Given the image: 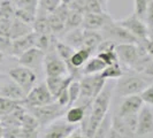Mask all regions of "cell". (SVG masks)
<instances>
[{
  "label": "cell",
  "instance_id": "obj_1",
  "mask_svg": "<svg viewBox=\"0 0 153 138\" xmlns=\"http://www.w3.org/2000/svg\"><path fill=\"white\" fill-rule=\"evenodd\" d=\"M106 85V79L102 78L99 74H92V75H84L79 79V86H81V93L79 98L83 104V106L88 107L91 106L93 99L99 94V92L104 89Z\"/></svg>",
  "mask_w": 153,
  "mask_h": 138
},
{
  "label": "cell",
  "instance_id": "obj_2",
  "mask_svg": "<svg viewBox=\"0 0 153 138\" xmlns=\"http://www.w3.org/2000/svg\"><path fill=\"white\" fill-rule=\"evenodd\" d=\"M150 85L149 79H145L139 75H123L117 79L115 85L116 93L120 97H128L132 94H139L144 89Z\"/></svg>",
  "mask_w": 153,
  "mask_h": 138
},
{
  "label": "cell",
  "instance_id": "obj_3",
  "mask_svg": "<svg viewBox=\"0 0 153 138\" xmlns=\"http://www.w3.org/2000/svg\"><path fill=\"white\" fill-rule=\"evenodd\" d=\"M30 113L37 120L40 125H45L50 124L51 122L55 121L56 119L61 117L65 114L66 107H62L61 105H59L55 100L52 101L51 104L43 105V106H37V107H28Z\"/></svg>",
  "mask_w": 153,
  "mask_h": 138
},
{
  "label": "cell",
  "instance_id": "obj_4",
  "mask_svg": "<svg viewBox=\"0 0 153 138\" xmlns=\"http://www.w3.org/2000/svg\"><path fill=\"white\" fill-rule=\"evenodd\" d=\"M54 101L53 96L48 90L46 83H40L38 85H35L30 91L27 93L25 99L23 100L24 107H37L47 105Z\"/></svg>",
  "mask_w": 153,
  "mask_h": 138
},
{
  "label": "cell",
  "instance_id": "obj_5",
  "mask_svg": "<svg viewBox=\"0 0 153 138\" xmlns=\"http://www.w3.org/2000/svg\"><path fill=\"white\" fill-rule=\"evenodd\" d=\"M115 51L119 61L123 62L129 68L134 69L142 53L144 52V47L142 44H116Z\"/></svg>",
  "mask_w": 153,
  "mask_h": 138
},
{
  "label": "cell",
  "instance_id": "obj_6",
  "mask_svg": "<svg viewBox=\"0 0 153 138\" xmlns=\"http://www.w3.org/2000/svg\"><path fill=\"white\" fill-rule=\"evenodd\" d=\"M8 75H9V78H12L14 82H16L22 88L25 93H28L35 86L36 81H37L36 73L31 68L24 67V66L12 68L8 71Z\"/></svg>",
  "mask_w": 153,
  "mask_h": 138
},
{
  "label": "cell",
  "instance_id": "obj_7",
  "mask_svg": "<svg viewBox=\"0 0 153 138\" xmlns=\"http://www.w3.org/2000/svg\"><path fill=\"white\" fill-rule=\"evenodd\" d=\"M115 22L123 28H126L129 32H131L138 40H143L149 37V28L146 23H144L143 20H140L135 14L128 16L126 19H122V20L115 21Z\"/></svg>",
  "mask_w": 153,
  "mask_h": 138
},
{
  "label": "cell",
  "instance_id": "obj_8",
  "mask_svg": "<svg viewBox=\"0 0 153 138\" xmlns=\"http://www.w3.org/2000/svg\"><path fill=\"white\" fill-rule=\"evenodd\" d=\"M104 29H106L111 40H113L115 44L116 42L117 44H138L139 42L131 32H129L126 28L121 27L113 20L107 23V25Z\"/></svg>",
  "mask_w": 153,
  "mask_h": 138
},
{
  "label": "cell",
  "instance_id": "obj_9",
  "mask_svg": "<svg viewBox=\"0 0 153 138\" xmlns=\"http://www.w3.org/2000/svg\"><path fill=\"white\" fill-rule=\"evenodd\" d=\"M46 76H66L68 73L66 62L56 54V52H47L44 58Z\"/></svg>",
  "mask_w": 153,
  "mask_h": 138
},
{
  "label": "cell",
  "instance_id": "obj_10",
  "mask_svg": "<svg viewBox=\"0 0 153 138\" xmlns=\"http://www.w3.org/2000/svg\"><path fill=\"white\" fill-rule=\"evenodd\" d=\"M76 128H78L77 124L56 119L55 121L50 123L42 138H67Z\"/></svg>",
  "mask_w": 153,
  "mask_h": 138
},
{
  "label": "cell",
  "instance_id": "obj_11",
  "mask_svg": "<svg viewBox=\"0 0 153 138\" xmlns=\"http://www.w3.org/2000/svg\"><path fill=\"white\" fill-rule=\"evenodd\" d=\"M112 21V17L108 15L107 13H84L83 14V22L81 28L84 30H94L99 31L104 29L107 23Z\"/></svg>",
  "mask_w": 153,
  "mask_h": 138
},
{
  "label": "cell",
  "instance_id": "obj_12",
  "mask_svg": "<svg viewBox=\"0 0 153 138\" xmlns=\"http://www.w3.org/2000/svg\"><path fill=\"white\" fill-rule=\"evenodd\" d=\"M151 132H153V112L150 107L144 106L138 113L136 135L142 137L150 135Z\"/></svg>",
  "mask_w": 153,
  "mask_h": 138
},
{
  "label": "cell",
  "instance_id": "obj_13",
  "mask_svg": "<svg viewBox=\"0 0 153 138\" xmlns=\"http://www.w3.org/2000/svg\"><path fill=\"white\" fill-rule=\"evenodd\" d=\"M0 96L8 98V99L22 101L23 102V100L25 99L27 93L24 92V90L20 85L10 78L7 81L0 82Z\"/></svg>",
  "mask_w": 153,
  "mask_h": 138
},
{
  "label": "cell",
  "instance_id": "obj_14",
  "mask_svg": "<svg viewBox=\"0 0 153 138\" xmlns=\"http://www.w3.org/2000/svg\"><path fill=\"white\" fill-rule=\"evenodd\" d=\"M45 54V52H43L42 50H39L37 47H31L19 56V63L21 66L29 67L31 69L38 68L44 62Z\"/></svg>",
  "mask_w": 153,
  "mask_h": 138
},
{
  "label": "cell",
  "instance_id": "obj_15",
  "mask_svg": "<svg viewBox=\"0 0 153 138\" xmlns=\"http://www.w3.org/2000/svg\"><path fill=\"white\" fill-rule=\"evenodd\" d=\"M75 78L71 75L68 76H47L46 77V85L51 94L53 96L54 100L58 98V96L65 89H67L69 84L74 81Z\"/></svg>",
  "mask_w": 153,
  "mask_h": 138
},
{
  "label": "cell",
  "instance_id": "obj_16",
  "mask_svg": "<svg viewBox=\"0 0 153 138\" xmlns=\"http://www.w3.org/2000/svg\"><path fill=\"white\" fill-rule=\"evenodd\" d=\"M142 107H143V100L139 94L128 96V97H124V99L122 100V102L119 107L117 115L122 117V116H127V115L138 114Z\"/></svg>",
  "mask_w": 153,
  "mask_h": 138
},
{
  "label": "cell",
  "instance_id": "obj_17",
  "mask_svg": "<svg viewBox=\"0 0 153 138\" xmlns=\"http://www.w3.org/2000/svg\"><path fill=\"white\" fill-rule=\"evenodd\" d=\"M35 40H36V32L32 31L30 33L20 37V38L13 39L12 42V51L10 55L13 56H20L25 51H28L31 47H35Z\"/></svg>",
  "mask_w": 153,
  "mask_h": 138
},
{
  "label": "cell",
  "instance_id": "obj_18",
  "mask_svg": "<svg viewBox=\"0 0 153 138\" xmlns=\"http://www.w3.org/2000/svg\"><path fill=\"white\" fill-rule=\"evenodd\" d=\"M25 113H27L25 107L23 106V104H21L14 111H12L9 114L1 116L0 121L4 127H21L23 116Z\"/></svg>",
  "mask_w": 153,
  "mask_h": 138
},
{
  "label": "cell",
  "instance_id": "obj_19",
  "mask_svg": "<svg viewBox=\"0 0 153 138\" xmlns=\"http://www.w3.org/2000/svg\"><path fill=\"white\" fill-rule=\"evenodd\" d=\"M32 29L37 33H51L50 25H48V13L40 7L37 8V13H36L33 24H32Z\"/></svg>",
  "mask_w": 153,
  "mask_h": 138
},
{
  "label": "cell",
  "instance_id": "obj_20",
  "mask_svg": "<svg viewBox=\"0 0 153 138\" xmlns=\"http://www.w3.org/2000/svg\"><path fill=\"white\" fill-rule=\"evenodd\" d=\"M32 31H33V29H32L31 25L14 17L13 21H12V24H10V28H9V37L13 40V39L23 37V36L30 33Z\"/></svg>",
  "mask_w": 153,
  "mask_h": 138
},
{
  "label": "cell",
  "instance_id": "obj_21",
  "mask_svg": "<svg viewBox=\"0 0 153 138\" xmlns=\"http://www.w3.org/2000/svg\"><path fill=\"white\" fill-rule=\"evenodd\" d=\"M102 40H104V38H102L100 32L94 30H84L83 29V46L90 48L92 52L98 50V47H99Z\"/></svg>",
  "mask_w": 153,
  "mask_h": 138
},
{
  "label": "cell",
  "instance_id": "obj_22",
  "mask_svg": "<svg viewBox=\"0 0 153 138\" xmlns=\"http://www.w3.org/2000/svg\"><path fill=\"white\" fill-rule=\"evenodd\" d=\"M65 43H67L69 46H71L74 50H78L83 46V29L76 28L73 30L67 31Z\"/></svg>",
  "mask_w": 153,
  "mask_h": 138
},
{
  "label": "cell",
  "instance_id": "obj_23",
  "mask_svg": "<svg viewBox=\"0 0 153 138\" xmlns=\"http://www.w3.org/2000/svg\"><path fill=\"white\" fill-rule=\"evenodd\" d=\"M112 128L117 131L123 138H136V134L130 130L122 117H120L117 114L112 116Z\"/></svg>",
  "mask_w": 153,
  "mask_h": 138
},
{
  "label": "cell",
  "instance_id": "obj_24",
  "mask_svg": "<svg viewBox=\"0 0 153 138\" xmlns=\"http://www.w3.org/2000/svg\"><path fill=\"white\" fill-rule=\"evenodd\" d=\"M106 68V63L99 59L98 56L91 58L90 60H88L84 68L82 69V74L83 75H92V74H99L104 69Z\"/></svg>",
  "mask_w": 153,
  "mask_h": 138
},
{
  "label": "cell",
  "instance_id": "obj_25",
  "mask_svg": "<svg viewBox=\"0 0 153 138\" xmlns=\"http://www.w3.org/2000/svg\"><path fill=\"white\" fill-rule=\"evenodd\" d=\"M83 14L84 13H82V12L70 9L68 16H67V20L65 22V32L76 29V28H81L82 22H83Z\"/></svg>",
  "mask_w": 153,
  "mask_h": 138
},
{
  "label": "cell",
  "instance_id": "obj_26",
  "mask_svg": "<svg viewBox=\"0 0 153 138\" xmlns=\"http://www.w3.org/2000/svg\"><path fill=\"white\" fill-rule=\"evenodd\" d=\"M86 108L88 107H85L83 105H78L75 107L69 108L66 113V121L69 123H73V124L81 123L84 120Z\"/></svg>",
  "mask_w": 153,
  "mask_h": 138
},
{
  "label": "cell",
  "instance_id": "obj_27",
  "mask_svg": "<svg viewBox=\"0 0 153 138\" xmlns=\"http://www.w3.org/2000/svg\"><path fill=\"white\" fill-rule=\"evenodd\" d=\"M53 42V35L51 33H37L36 32V40H35V47L42 50L43 52H50V48Z\"/></svg>",
  "mask_w": 153,
  "mask_h": 138
},
{
  "label": "cell",
  "instance_id": "obj_28",
  "mask_svg": "<svg viewBox=\"0 0 153 138\" xmlns=\"http://www.w3.org/2000/svg\"><path fill=\"white\" fill-rule=\"evenodd\" d=\"M100 75L105 79H119L120 77L124 75V73H123L120 63H114L111 66H106V68L100 73Z\"/></svg>",
  "mask_w": 153,
  "mask_h": 138
},
{
  "label": "cell",
  "instance_id": "obj_29",
  "mask_svg": "<svg viewBox=\"0 0 153 138\" xmlns=\"http://www.w3.org/2000/svg\"><path fill=\"white\" fill-rule=\"evenodd\" d=\"M54 47H55V52L56 54L61 58L65 62H68L71 54L74 53V48L71 46H69L67 43L65 42H55L54 43Z\"/></svg>",
  "mask_w": 153,
  "mask_h": 138
},
{
  "label": "cell",
  "instance_id": "obj_30",
  "mask_svg": "<svg viewBox=\"0 0 153 138\" xmlns=\"http://www.w3.org/2000/svg\"><path fill=\"white\" fill-rule=\"evenodd\" d=\"M48 25L52 35H59L61 32H65V22L54 13L48 14Z\"/></svg>",
  "mask_w": 153,
  "mask_h": 138
},
{
  "label": "cell",
  "instance_id": "obj_31",
  "mask_svg": "<svg viewBox=\"0 0 153 138\" xmlns=\"http://www.w3.org/2000/svg\"><path fill=\"white\" fill-rule=\"evenodd\" d=\"M21 104H23L22 101H16V100L8 99V98L0 96V117L4 115L9 114L12 111H14Z\"/></svg>",
  "mask_w": 153,
  "mask_h": 138
},
{
  "label": "cell",
  "instance_id": "obj_32",
  "mask_svg": "<svg viewBox=\"0 0 153 138\" xmlns=\"http://www.w3.org/2000/svg\"><path fill=\"white\" fill-rule=\"evenodd\" d=\"M111 127H112V116L107 113L106 116L102 119V121L98 125L97 130L94 132L93 138H106L108 131L111 129Z\"/></svg>",
  "mask_w": 153,
  "mask_h": 138
},
{
  "label": "cell",
  "instance_id": "obj_33",
  "mask_svg": "<svg viewBox=\"0 0 153 138\" xmlns=\"http://www.w3.org/2000/svg\"><path fill=\"white\" fill-rule=\"evenodd\" d=\"M10 2L14 5L15 8L24 9V10L33 13V14L37 13V8H38L37 0H10Z\"/></svg>",
  "mask_w": 153,
  "mask_h": 138
},
{
  "label": "cell",
  "instance_id": "obj_34",
  "mask_svg": "<svg viewBox=\"0 0 153 138\" xmlns=\"http://www.w3.org/2000/svg\"><path fill=\"white\" fill-rule=\"evenodd\" d=\"M105 4L101 0H85L84 13H105Z\"/></svg>",
  "mask_w": 153,
  "mask_h": 138
},
{
  "label": "cell",
  "instance_id": "obj_35",
  "mask_svg": "<svg viewBox=\"0 0 153 138\" xmlns=\"http://www.w3.org/2000/svg\"><path fill=\"white\" fill-rule=\"evenodd\" d=\"M39 122L38 120L31 114V113H25L23 116L22 123H21V128L24 130H38L39 128Z\"/></svg>",
  "mask_w": 153,
  "mask_h": 138
},
{
  "label": "cell",
  "instance_id": "obj_36",
  "mask_svg": "<svg viewBox=\"0 0 153 138\" xmlns=\"http://www.w3.org/2000/svg\"><path fill=\"white\" fill-rule=\"evenodd\" d=\"M69 92V106H73L79 98V93H81V86H79V81L74 79L68 86Z\"/></svg>",
  "mask_w": 153,
  "mask_h": 138
},
{
  "label": "cell",
  "instance_id": "obj_37",
  "mask_svg": "<svg viewBox=\"0 0 153 138\" xmlns=\"http://www.w3.org/2000/svg\"><path fill=\"white\" fill-rule=\"evenodd\" d=\"M12 38L9 37V35L0 30V52L2 53L10 54L12 51Z\"/></svg>",
  "mask_w": 153,
  "mask_h": 138
},
{
  "label": "cell",
  "instance_id": "obj_38",
  "mask_svg": "<svg viewBox=\"0 0 153 138\" xmlns=\"http://www.w3.org/2000/svg\"><path fill=\"white\" fill-rule=\"evenodd\" d=\"M150 0H134V14L144 21L146 7Z\"/></svg>",
  "mask_w": 153,
  "mask_h": 138
},
{
  "label": "cell",
  "instance_id": "obj_39",
  "mask_svg": "<svg viewBox=\"0 0 153 138\" xmlns=\"http://www.w3.org/2000/svg\"><path fill=\"white\" fill-rule=\"evenodd\" d=\"M61 4L60 0H39L38 1V7L44 9L48 14L55 10V8L58 7Z\"/></svg>",
  "mask_w": 153,
  "mask_h": 138
},
{
  "label": "cell",
  "instance_id": "obj_40",
  "mask_svg": "<svg viewBox=\"0 0 153 138\" xmlns=\"http://www.w3.org/2000/svg\"><path fill=\"white\" fill-rule=\"evenodd\" d=\"M21 127H4L2 138H21Z\"/></svg>",
  "mask_w": 153,
  "mask_h": 138
},
{
  "label": "cell",
  "instance_id": "obj_41",
  "mask_svg": "<svg viewBox=\"0 0 153 138\" xmlns=\"http://www.w3.org/2000/svg\"><path fill=\"white\" fill-rule=\"evenodd\" d=\"M139 96L143 100V102L153 106V84L149 85L146 89H144L143 91L140 92Z\"/></svg>",
  "mask_w": 153,
  "mask_h": 138
},
{
  "label": "cell",
  "instance_id": "obj_42",
  "mask_svg": "<svg viewBox=\"0 0 153 138\" xmlns=\"http://www.w3.org/2000/svg\"><path fill=\"white\" fill-rule=\"evenodd\" d=\"M144 20H145V23H146V25H147V28L153 29V0H150L149 4H147Z\"/></svg>",
  "mask_w": 153,
  "mask_h": 138
},
{
  "label": "cell",
  "instance_id": "obj_43",
  "mask_svg": "<svg viewBox=\"0 0 153 138\" xmlns=\"http://www.w3.org/2000/svg\"><path fill=\"white\" fill-rule=\"evenodd\" d=\"M137 116L138 114H131V115H127V116H122L123 121L130 128V130L134 131L135 134H136V129H137Z\"/></svg>",
  "mask_w": 153,
  "mask_h": 138
},
{
  "label": "cell",
  "instance_id": "obj_44",
  "mask_svg": "<svg viewBox=\"0 0 153 138\" xmlns=\"http://www.w3.org/2000/svg\"><path fill=\"white\" fill-rule=\"evenodd\" d=\"M55 101L59 104V105H61L62 107H67L69 106V92H68V88L67 89H65L58 96V98L55 99Z\"/></svg>",
  "mask_w": 153,
  "mask_h": 138
},
{
  "label": "cell",
  "instance_id": "obj_45",
  "mask_svg": "<svg viewBox=\"0 0 153 138\" xmlns=\"http://www.w3.org/2000/svg\"><path fill=\"white\" fill-rule=\"evenodd\" d=\"M68 7L70 8V9H74V10H78V12L84 13L85 0H71V1L69 2Z\"/></svg>",
  "mask_w": 153,
  "mask_h": 138
},
{
  "label": "cell",
  "instance_id": "obj_46",
  "mask_svg": "<svg viewBox=\"0 0 153 138\" xmlns=\"http://www.w3.org/2000/svg\"><path fill=\"white\" fill-rule=\"evenodd\" d=\"M142 45L144 47V50L147 52V54L153 59V39H151L150 37L143 39L142 40Z\"/></svg>",
  "mask_w": 153,
  "mask_h": 138
},
{
  "label": "cell",
  "instance_id": "obj_47",
  "mask_svg": "<svg viewBox=\"0 0 153 138\" xmlns=\"http://www.w3.org/2000/svg\"><path fill=\"white\" fill-rule=\"evenodd\" d=\"M140 74H142V75H145V76H149V77H153V59L152 58L145 63V66L143 67Z\"/></svg>",
  "mask_w": 153,
  "mask_h": 138
},
{
  "label": "cell",
  "instance_id": "obj_48",
  "mask_svg": "<svg viewBox=\"0 0 153 138\" xmlns=\"http://www.w3.org/2000/svg\"><path fill=\"white\" fill-rule=\"evenodd\" d=\"M21 138H38V130H24V129H22Z\"/></svg>",
  "mask_w": 153,
  "mask_h": 138
},
{
  "label": "cell",
  "instance_id": "obj_49",
  "mask_svg": "<svg viewBox=\"0 0 153 138\" xmlns=\"http://www.w3.org/2000/svg\"><path fill=\"white\" fill-rule=\"evenodd\" d=\"M67 138H85V136L84 132H83V130L81 128H76Z\"/></svg>",
  "mask_w": 153,
  "mask_h": 138
},
{
  "label": "cell",
  "instance_id": "obj_50",
  "mask_svg": "<svg viewBox=\"0 0 153 138\" xmlns=\"http://www.w3.org/2000/svg\"><path fill=\"white\" fill-rule=\"evenodd\" d=\"M106 138H123V137L117 132V131L115 130V129H113V128L111 127V129H109V131H108Z\"/></svg>",
  "mask_w": 153,
  "mask_h": 138
},
{
  "label": "cell",
  "instance_id": "obj_51",
  "mask_svg": "<svg viewBox=\"0 0 153 138\" xmlns=\"http://www.w3.org/2000/svg\"><path fill=\"white\" fill-rule=\"evenodd\" d=\"M2 135H4V125L0 121V138H2Z\"/></svg>",
  "mask_w": 153,
  "mask_h": 138
},
{
  "label": "cell",
  "instance_id": "obj_52",
  "mask_svg": "<svg viewBox=\"0 0 153 138\" xmlns=\"http://www.w3.org/2000/svg\"><path fill=\"white\" fill-rule=\"evenodd\" d=\"M61 1V4H65V5H69V2L71 1V0H60Z\"/></svg>",
  "mask_w": 153,
  "mask_h": 138
},
{
  "label": "cell",
  "instance_id": "obj_53",
  "mask_svg": "<svg viewBox=\"0 0 153 138\" xmlns=\"http://www.w3.org/2000/svg\"><path fill=\"white\" fill-rule=\"evenodd\" d=\"M149 37L151 39H153V29H151V32H149Z\"/></svg>",
  "mask_w": 153,
  "mask_h": 138
},
{
  "label": "cell",
  "instance_id": "obj_54",
  "mask_svg": "<svg viewBox=\"0 0 153 138\" xmlns=\"http://www.w3.org/2000/svg\"><path fill=\"white\" fill-rule=\"evenodd\" d=\"M2 59H4V53H2V52H0V63L2 62Z\"/></svg>",
  "mask_w": 153,
  "mask_h": 138
}]
</instances>
